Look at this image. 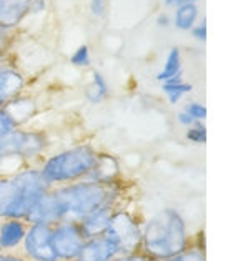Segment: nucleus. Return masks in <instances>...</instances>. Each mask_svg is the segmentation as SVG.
I'll use <instances>...</instances> for the list:
<instances>
[{
	"label": "nucleus",
	"instance_id": "obj_11",
	"mask_svg": "<svg viewBox=\"0 0 228 261\" xmlns=\"http://www.w3.org/2000/svg\"><path fill=\"white\" fill-rule=\"evenodd\" d=\"M27 228H29L27 220L0 218V253L2 254L20 253Z\"/></svg>",
	"mask_w": 228,
	"mask_h": 261
},
{
	"label": "nucleus",
	"instance_id": "obj_18",
	"mask_svg": "<svg viewBox=\"0 0 228 261\" xmlns=\"http://www.w3.org/2000/svg\"><path fill=\"white\" fill-rule=\"evenodd\" d=\"M176 77H183V70H182V52H180L179 47H172V48L168 50L167 59H165V63H163L162 70L157 73V82L163 84V82L176 79Z\"/></svg>",
	"mask_w": 228,
	"mask_h": 261
},
{
	"label": "nucleus",
	"instance_id": "obj_8",
	"mask_svg": "<svg viewBox=\"0 0 228 261\" xmlns=\"http://www.w3.org/2000/svg\"><path fill=\"white\" fill-rule=\"evenodd\" d=\"M85 240L79 223L59 221L52 226V246L59 261H73Z\"/></svg>",
	"mask_w": 228,
	"mask_h": 261
},
{
	"label": "nucleus",
	"instance_id": "obj_4",
	"mask_svg": "<svg viewBox=\"0 0 228 261\" xmlns=\"http://www.w3.org/2000/svg\"><path fill=\"white\" fill-rule=\"evenodd\" d=\"M48 192L37 165H25L15 173L7 175L4 195L0 198V218L27 220L39 200Z\"/></svg>",
	"mask_w": 228,
	"mask_h": 261
},
{
	"label": "nucleus",
	"instance_id": "obj_32",
	"mask_svg": "<svg viewBox=\"0 0 228 261\" xmlns=\"http://www.w3.org/2000/svg\"><path fill=\"white\" fill-rule=\"evenodd\" d=\"M125 261H150L142 251H137V253H132V254H126V256H123Z\"/></svg>",
	"mask_w": 228,
	"mask_h": 261
},
{
	"label": "nucleus",
	"instance_id": "obj_15",
	"mask_svg": "<svg viewBox=\"0 0 228 261\" xmlns=\"http://www.w3.org/2000/svg\"><path fill=\"white\" fill-rule=\"evenodd\" d=\"M115 208L117 206L104 205V206L95 210V212L88 213L85 218H82L79 221V226H80L82 233H84V237L93 238V237H100V234H105L107 226H109L112 213Z\"/></svg>",
	"mask_w": 228,
	"mask_h": 261
},
{
	"label": "nucleus",
	"instance_id": "obj_22",
	"mask_svg": "<svg viewBox=\"0 0 228 261\" xmlns=\"http://www.w3.org/2000/svg\"><path fill=\"white\" fill-rule=\"evenodd\" d=\"M70 63L77 68H87L92 65V52L87 43H82L75 48V52L70 55Z\"/></svg>",
	"mask_w": 228,
	"mask_h": 261
},
{
	"label": "nucleus",
	"instance_id": "obj_21",
	"mask_svg": "<svg viewBox=\"0 0 228 261\" xmlns=\"http://www.w3.org/2000/svg\"><path fill=\"white\" fill-rule=\"evenodd\" d=\"M185 138L187 142L193 145H205L207 143V126L204 122H195L185 128Z\"/></svg>",
	"mask_w": 228,
	"mask_h": 261
},
{
	"label": "nucleus",
	"instance_id": "obj_31",
	"mask_svg": "<svg viewBox=\"0 0 228 261\" xmlns=\"http://www.w3.org/2000/svg\"><path fill=\"white\" fill-rule=\"evenodd\" d=\"M163 4H165V7L175 9L180 4H198V0H163Z\"/></svg>",
	"mask_w": 228,
	"mask_h": 261
},
{
	"label": "nucleus",
	"instance_id": "obj_12",
	"mask_svg": "<svg viewBox=\"0 0 228 261\" xmlns=\"http://www.w3.org/2000/svg\"><path fill=\"white\" fill-rule=\"evenodd\" d=\"M2 108L12 118V122L15 123L17 128L27 126L32 120L39 115V103H37V100L27 92H23L12 100H9Z\"/></svg>",
	"mask_w": 228,
	"mask_h": 261
},
{
	"label": "nucleus",
	"instance_id": "obj_33",
	"mask_svg": "<svg viewBox=\"0 0 228 261\" xmlns=\"http://www.w3.org/2000/svg\"><path fill=\"white\" fill-rule=\"evenodd\" d=\"M4 261H27L20 253H14V254H5Z\"/></svg>",
	"mask_w": 228,
	"mask_h": 261
},
{
	"label": "nucleus",
	"instance_id": "obj_7",
	"mask_svg": "<svg viewBox=\"0 0 228 261\" xmlns=\"http://www.w3.org/2000/svg\"><path fill=\"white\" fill-rule=\"evenodd\" d=\"M20 254L27 261H59L52 246V226L29 223Z\"/></svg>",
	"mask_w": 228,
	"mask_h": 261
},
{
	"label": "nucleus",
	"instance_id": "obj_9",
	"mask_svg": "<svg viewBox=\"0 0 228 261\" xmlns=\"http://www.w3.org/2000/svg\"><path fill=\"white\" fill-rule=\"evenodd\" d=\"M85 180H90L98 185H113L123 180V167L122 160L115 156L110 151H98L97 162H95L90 173L87 175Z\"/></svg>",
	"mask_w": 228,
	"mask_h": 261
},
{
	"label": "nucleus",
	"instance_id": "obj_20",
	"mask_svg": "<svg viewBox=\"0 0 228 261\" xmlns=\"http://www.w3.org/2000/svg\"><path fill=\"white\" fill-rule=\"evenodd\" d=\"M170 261H207L205 245L192 238V245L176 254V256H173Z\"/></svg>",
	"mask_w": 228,
	"mask_h": 261
},
{
	"label": "nucleus",
	"instance_id": "obj_29",
	"mask_svg": "<svg viewBox=\"0 0 228 261\" xmlns=\"http://www.w3.org/2000/svg\"><path fill=\"white\" fill-rule=\"evenodd\" d=\"M176 122H179L180 126H183V128H188L190 125H193V118L188 115V113L185 110H180L179 113H176Z\"/></svg>",
	"mask_w": 228,
	"mask_h": 261
},
{
	"label": "nucleus",
	"instance_id": "obj_36",
	"mask_svg": "<svg viewBox=\"0 0 228 261\" xmlns=\"http://www.w3.org/2000/svg\"><path fill=\"white\" fill-rule=\"evenodd\" d=\"M4 258H5V254H2V253H0V261H4Z\"/></svg>",
	"mask_w": 228,
	"mask_h": 261
},
{
	"label": "nucleus",
	"instance_id": "obj_5",
	"mask_svg": "<svg viewBox=\"0 0 228 261\" xmlns=\"http://www.w3.org/2000/svg\"><path fill=\"white\" fill-rule=\"evenodd\" d=\"M48 137L37 128H15L0 138V158H18L25 165H39L48 153Z\"/></svg>",
	"mask_w": 228,
	"mask_h": 261
},
{
	"label": "nucleus",
	"instance_id": "obj_6",
	"mask_svg": "<svg viewBox=\"0 0 228 261\" xmlns=\"http://www.w3.org/2000/svg\"><path fill=\"white\" fill-rule=\"evenodd\" d=\"M142 225L143 220L134 210L126 206V201L118 205L112 213L105 234L118 246L122 256L140 251L142 246Z\"/></svg>",
	"mask_w": 228,
	"mask_h": 261
},
{
	"label": "nucleus",
	"instance_id": "obj_1",
	"mask_svg": "<svg viewBox=\"0 0 228 261\" xmlns=\"http://www.w3.org/2000/svg\"><path fill=\"white\" fill-rule=\"evenodd\" d=\"M50 192L57 203L60 221L79 223L100 206H118L126 201V185L123 180L104 187L84 178L80 181L50 188Z\"/></svg>",
	"mask_w": 228,
	"mask_h": 261
},
{
	"label": "nucleus",
	"instance_id": "obj_30",
	"mask_svg": "<svg viewBox=\"0 0 228 261\" xmlns=\"http://www.w3.org/2000/svg\"><path fill=\"white\" fill-rule=\"evenodd\" d=\"M157 25L158 27H162V29H167L172 25V17H170L168 14H160L157 17Z\"/></svg>",
	"mask_w": 228,
	"mask_h": 261
},
{
	"label": "nucleus",
	"instance_id": "obj_10",
	"mask_svg": "<svg viewBox=\"0 0 228 261\" xmlns=\"http://www.w3.org/2000/svg\"><path fill=\"white\" fill-rule=\"evenodd\" d=\"M27 75L10 60L0 65V108L9 100L27 90Z\"/></svg>",
	"mask_w": 228,
	"mask_h": 261
},
{
	"label": "nucleus",
	"instance_id": "obj_25",
	"mask_svg": "<svg viewBox=\"0 0 228 261\" xmlns=\"http://www.w3.org/2000/svg\"><path fill=\"white\" fill-rule=\"evenodd\" d=\"M17 128L15 123L12 122V118L5 113L4 108H0V138H4L5 135H9L10 132H14Z\"/></svg>",
	"mask_w": 228,
	"mask_h": 261
},
{
	"label": "nucleus",
	"instance_id": "obj_3",
	"mask_svg": "<svg viewBox=\"0 0 228 261\" xmlns=\"http://www.w3.org/2000/svg\"><path fill=\"white\" fill-rule=\"evenodd\" d=\"M98 151L92 142H80L67 148L48 151L37 167L48 188L62 187L87 178L97 162Z\"/></svg>",
	"mask_w": 228,
	"mask_h": 261
},
{
	"label": "nucleus",
	"instance_id": "obj_19",
	"mask_svg": "<svg viewBox=\"0 0 228 261\" xmlns=\"http://www.w3.org/2000/svg\"><path fill=\"white\" fill-rule=\"evenodd\" d=\"M192 90H193V85L183 80V77H176L162 84V92L165 95V98L170 105L180 103L182 98L185 97V95L192 93Z\"/></svg>",
	"mask_w": 228,
	"mask_h": 261
},
{
	"label": "nucleus",
	"instance_id": "obj_17",
	"mask_svg": "<svg viewBox=\"0 0 228 261\" xmlns=\"http://www.w3.org/2000/svg\"><path fill=\"white\" fill-rule=\"evenodd\" d=\"M85 100L92 105H100L102 101H105L110 95L109 82L104 77L98 70H92L90 73V82L85 85Z\"/></svg>",
	"mask_w": 228,
	"mask_h": 261
},
{
	"label": "nucleus",
	"instance_id": "obj_26",
	"mask_svg": "<svg viewBox=\"0 0 228 261\" xmlns=\"http://www.w3.org/2000/svg\"><path fill=\"white\" fill-rule=\"evenodd\" d=\"M190 34H192V37L197 42H207V22L205 20H201V22H198L195 27L190 30Z\"/></svg>",
	"mask_w": 228,
	"mask_h": 261
},
{
	"label": "nucleus",
	"instance_id": "obj_13",
	"mask_svg": "<svg viewBox=\"0 0 228 261\" xmlns=\"http://www.w3.org/2000/svg\"><path fill=\"white\" fill-rule=\"evenodd\" d=\"M118 254V246L107 234H100V237L87 238L73 261H109Z\"/></svg>",
	"mask_w": 228,
	"mask_h": 261
},
{
	"label": "nucleus",
	"instance_id": "obj_16",
	"mask_svg": "<svg viewBox=\"0 0 228 261\" xmlns=\"http://www.w3.org/2000/svg\"><path fill=\"white\" fill-rule=\"evenodd\" d=\"M200 7L198 4H180L173 9L172 25L180 32H190L198 23Z\"/></svg>",
	"mask_w": 228,
	"mask_h": 261
},
{
	"label": "nucleus",
	"instance_id": "obj_28",
	"mask_svg": "<svg viewBox=\"0 0 228 261\" xmlns=\"http://www.w3.org/2000/svg\"><path fill=\"white\" fill-rule=\"evenodd\" d=\"M47 9V0H30L29 2V15H40Z\"/></svg>",
	"mask_w": 228,
	"mask_h": 261
},
{
	"label": "nucleus",
	"instance_id": "obj_23",
	"mask_svg": "<svg viewBox=\"0 0 228 261\" xmlns=\"http://www.w3.org/2000/svg\"><path fill=\"white\" fill-rule=\"evenodd\" d=\"M183 110H185L190 117L193 118V122H205L207 118V107L205 103H201V101H188V103L183 107Z\"/></svg>",
	"mask_w": 228,
	"mask_h": 261
},
{
	"label": "nucleus",
	"instance_id": "obj_24",
	"mask_svg": "<svg viewBox=\"0 0 228 261\" xmlns=\"http://www.w3.org/2000/svg\"><path fill=\"white\" fill-rule=\"evenodd\" d=\"M14 39H15V32L0 27V55L9 54V48L14 43Z\"/></svg>",
	"mask_w": 228,
	"mask_h": 261
},
{
	"label": "nucleus",
	"instance_id": "obj_14",
	"mask_svg": "<svg viewBox=\"0 0 228 261\" xmlns=\"http://www.w3.org/2000/svg\"><path fill=\"white\" fill-rule=\"evenodd\" d=\"M30 0H0V27L15 32L29 17Z\"/></svg>",
	"mask_w": 228,
	"mask_h": 261
},
{
	"label": "nucleus",
	"instance_id": "obj_2",
	"mask_svg": "<svg viewBox=\"0 0 228 261\" xmlns=\"http://www.w3.org/2000/svg\"><path fill=\"white\" fill-rule=\"evenodd\" d=\"M192 238L183 215L167 206L143 220L140 251L150 261H170L192 245Z\"/></svg>",
	"mask_w": 228,
	"mask_h": 261
},
{
	"label": "nucleus",
	"instance_id": "obj_34",
	"mask_svg": "<svg viewBox=\"0 0 228 261\" xmlns=\"http://www.w3.org/2000/svg\"><path fill=\"white\" fill-rule=\"evenodd\" d=\"M109 261H125V258L122 256V254H118V256H115V258H112V259H109Z\"/></svg>",
	"mask_w": 228,
	"mask_h": 261
},
{
	"label": "nucleus",
	"instance_id": "obj_35",
	"mask_svg": "<svg viewBox=\"0 0 228 261\" xmlns=\"http://www.w3.org/2000/svg\"><path fill=\"white\" fill-rule=\"evenodd\" d=\"M0 175H2V158H0Z\"/></svg>",
	"mask_w": 228,
	"mask_h": 261
},
{
	"label": "nucleus",
	"instance_id": "obj_27",
	"mask_svg": "<svg viewBox=\"0 0 228 261\" xmlns=\"http://www.w3.org/2000/svg\"><path fill=\"white\" fill-rule=\"evenodd\" d=\"M90 12L93 17L102 18L107 12V0H90Z\"/></svg>",
	"mask_w": 228,
	"mask_h": 261
}]
</instances>
